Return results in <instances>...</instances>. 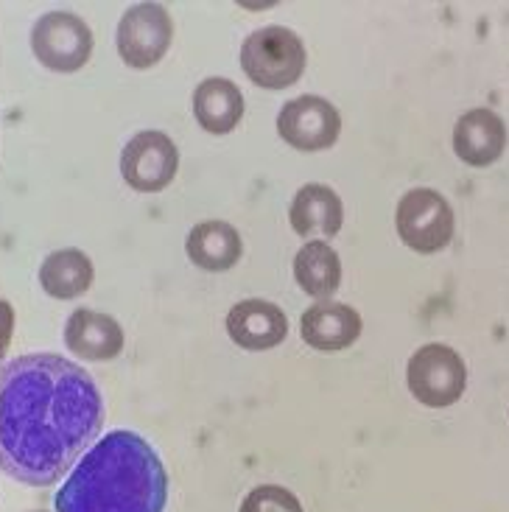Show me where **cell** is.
Instances as JSON below:
<instances>
[{
	"instance_id": "7a4b0ae2",
	"label": "cell",
	"mask_w": 509,
	"mask_h": 512,
	"mask_svg": "<svg viewBox=\"0 0 509 512\" xmlns=\"http://www.w3.org/2000/svg\"><path fill=\"white\" fill-rule=\"evenodd\" d=\"M168 473L135 431H110L84 454L56 493V512H163Z\"/></svg>"
},
{
	"instance_id": "5bb4252c",
	"label": "cell",
	"mask_w": 509,
	"mask_h": 512,
	"mask_svg": "<svg viewBox=\"0 0 509 512\" xmlns=\"http://www.w3.org/2000/svg\"><path fill=\"white\" fill-rule=\"evenodd\" d=\"M294 233L303 238H333L342 230V196L322 182L303 185L289 208Z\"/></svg>"
},
{
	"instance_id": "8992f818",
	"label": "cell",
	"mask_w": 509,
	"mask_h": 512,
	"mask_svg": "<svg viewBox=\"0 0 509 512\" xmlns=\"http://www.w3.org/2000/svg\"><path fill=\"white\" fill-rule=\"evenodd\" d=\"M31 51L56 73H76L93 56V31L79 14L48 12L31 28Z\"/></svg>"
},
{
	"instance_id": "4fadbf2b",
	"label": "cell",
	"mask_w": 509,
	"mask_h": 512,
	"mask_svg": "<svg viewBox=\"0 0 509 512\" xmlns=\"http://www.w3.org/2000/svg\"><path fill=\"white\" fill-rule=\"evenodd\" d=\"M303 342L322 353H336L356 342L361 336V314L344 303L311 305L300 319Z\"/></svg>"
},
{
	"instance_id": "2e32d148",
	"label": "cell",
	"mask_w": 509,
	"mask_h": 512,
	"mask_svg": "<svg viewBox=\"0 0 509 512\" xmlns=\"http://www.w3.org/2000/svg\"><path fill=\"white\" fill-rule=\"evenodd\" d=\"M241 236L233 224L202 222L188 236V258L205 272H230L241 261Z\"/></svg>"
},
{
	"instance_id": "ba28073f",
	"label": "cell",
	"mask_w": 509,
	"mask_h": 512,
	"mask_svg": "<svg viewBox=\"0 0 509 512\" xmlns=\"http://www.w3.org/2000/svg\"><path fill=\"white\" fill-rule=\"evenodd\" d=\"M177 168L179 152L174 140L157 129L135 135L121 152V174L126 185L140 194H157L168 188L177 177Z\"/></svg>"
},
{
	"instance_id": "e0dca14e",
	"label": "cell",
	"mask_w": 509,
	"mask_h": 512,
	"mask_svg": "<svg viewBox=\"0 0 509 512\" xmlns=\"http://www.w3.org/2000/svg\"><path fill=\"white\" fill-rule=\"evenodd\" d=\"M294 277L297 286L325 303L342 286V261L325 241H308L294 258Z\"/></svg>"
},
{
	"instance_id": "6da1fadb",
	"label": "cell",
	"mask_w": 509,
	"mask_h": 512,
	"mask_svg": "<svg viewBox=\"0 0 509 512\" xmlns=\"http://www.w3.org/2000/svg\"><path fill=\"white\" fill-rule=\"evenodd\" d=\"M104 401L90 373L54 353L0 364V471L51 487L96 445Z\"/></svg>"
},
{
	"instance_id": "30bf717a",
	"label": "cell",
	"mask_w": 509,
	"mask_h": 512,
	"mask_svg": "<svg viewBox=\"0 0 509 512\" xmlns=\"http://www.w3.org/2000/svg\"><path fill=\"white\" fill-rule=\"evenodd\" d=\"M507 149V124L498 112L479 107L465 112L454 126V152L462 163L487 168Z\"/></svg>"
},
{
	"instance_id": "7c38bea8",
	"label": "cell",
	"mask_w": 509,
	"mask_h": 512,
	"mask_svg": "<svg viewBox=\"0 0 509 512\" xmlns=\"http://www.w3.org/2000/svg\"><path fill=\"white\" fill-rule=\"evenodd\" d=\"M65 345L79 359L110 361L124 350V328L110 314L79 308L65 322Z\"/></svg>"
},
{
	"instance_id": "5b68a950",
	"label": "cell",
	"mask_w": 509,
	"mask_h": 512,
	"mask_svg": "<svg viewBox=\"0 0 509 512\" xmlns=\"http://www.w3.org/2000/svg\"><path fill=\"white\" fill-rule=\"evenodd\" d=\"M406 384L417 401L431 409L454 406L468 387V367L454 347L431 342L423 345L406 367Z\"/></svg>"
},
{
	"instance_id": "ffe728a7",
	"label": "cell",
	"mask_w": 509,
	"mask_h": 512,
	"mask_svg": "<svg viewBox=\"0 0 509 512\" xmlns=\"http://www.w3.org/2000/svg\"><path fill=\"white\" fill-rule=\"evenodd\" d=\"M14 333V308L6 300H0V356L9 350Z\"/></svg>"
},
{
	"instance_id": "52a82bcc",
	"label": "cell",
	"mask_w": 509,
	"mask_h": 512,
	"mask_svg": "<svg viewBox=\"0 0 509 512\" xmlns=\"http://www.w3.org/2000/svg\"><path fill=\"white\" fill-rule=\"evenodd\" d=\"M171 40L174 23L160 3H135L118 23V54L135 70L154 68L168 54Z\"/></svg>"
},
{
	"instance_id": "44dd1931",
	"label": "cell",
	"mask_w": 509,
	"mask_h": 512,
	"mask_svg": "<svg viewBox=\"0 0 509 512\" xmlns=\"http://www.w3.org/2000/svg\"><path fill=\"white\" fill-rule=\"evenodd\" d=\"M37 512H45V510H37Z\"/></svg>"
},
{
	"instance_id": "9a60e30c",
	"label": "cell",
	"mask_w": 509,
	"mask_h": 512,
	"mask_svg": "<svg viewBox=\"0 0 509 512\" xmlns=\"http://www.w3.org/2000/svg\"><path fill=\"white\" fill-rule=\"evenodd\" d=\"M193 115L202 129L213 135H227L244 118V96L230 79H205L193 90Z\"/></svg>"
},
{
	"instance_id": "ac0fdd59",
	"label": "cell",
	"mask_w": 509,
	"mask_h": 512,
	"mask_svg": "<svg viewBox=\"0 0 509 512\" xmlns=\"http://www.w3.org/2000/svg\"><path fill=\"white\" fill-rule=\"evenodd\" d=\"M40 283L54 300H76L93 286V261L82 250H56L40 266Z\"/></svg>"
},
{
	"instance_id": "3957f363",
	"label": "cell",
	"mask_w": 509,
	"mask_h": 512,
	"mask_svg": "<svg viewBox=\"0 0 509 512\" xmlns=\"http://www.w3.org/2000/svg\"><path fill=\"white\" fill-rule=\"evenodd\" d=\"M303 40L286 26H266L252 31L241 45V68L252 84L263 90H286L305 73Z\"/></svg>"
},
{
	"instance_id": "277c9868",
	"label": "cell",
	"mask_w": 509,
	"mask_h": 512,
	"mask_svg": "<svg viewBox=\"0 0 509 512\" xmlns=\"http://www.w3.org/2000/svg\"><path fill=\"white\" fill-rule=\"evenodd\" d=\"M395 227L400 241L420 255L442 252L454 238V208L434 188H412L400 196L395 210Z\"/></svg>"
},
{
	"instance_id": "8fae6325",
	"label": "cell",
	"mask_w": 509,
	"mask_h": 512,
	"mask_svg": "<svg viewBox=\"0 0 509 512\" xmlns=\"http://www.w3.org/2000/svg\"><path fill=\"white\" fill-rule=\"evenodd\" d=\"M227 333L244 350H269L286 339L289 319L269 300H241L227 314Z\"/></svg>"
},
{
	"instance_id": "9c48e42d",
	"label": "cell",
	"mask_w": 509,
	"mask_h": 512,
	"mask_svg": "<svg viewBox=\"0 0 509 512\" xmlns=\"http://www.w3.org/2000/svg\"><path fill=\"white\" fill-rule=\"evenodd\" d=\"M277 132L289 146L300 149V152H325L339 140L342 115L328 98H291L277 115Z\"/></svg>"
},
{
	"instance_id": "d6986e66",
	"label": "cell",
	"mask_w": 509,
	"mask_h": 512,
	"mask_svg": "<svg viewBox=\"0 0 509 512\" xmlns=\"http://www.w3.org/2000/svg\"><path fill=\"white\" fill-rule=\"evenodd\" d=\"M238 512H303V504L286 487L261 485L247 493Z\"/></svg>"
}]
</instances>
